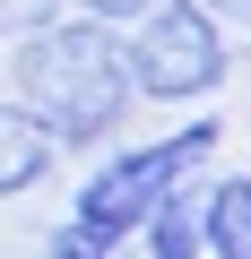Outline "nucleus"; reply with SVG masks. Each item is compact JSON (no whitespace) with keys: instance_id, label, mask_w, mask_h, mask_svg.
I'll return each instance as SVG.
<instances>
[{"instance_id":"nucleus-4","label":"nucleus","mask_w":251,"mask_h":259,"mask_svg":"<svg viewBox=\"0 0 251 259\" xmlns=\"http://www.w3.org/2000/svg\"><path fill=\"white\" fill-rule=\"evenodd\" d=\"M52 173H61V147L44 139V121L0 95V199H26V190H44Z\"/></svg>"},{"instance_id":"nucleus-9","label":"nucleus","mask_w":251,"mask_h":259,"mask_svg":"<svg viewBox=\"0 0 251 259\" xmlns=\"http://www.w3.org/2000/svg\"><path fill=\"white\" fill-rule=\"evenodd\" d=\"M44 18H61V0H0V52H9L18 35H35Z\"/></svg>"},{"instance_id":"nucleus-3","label":"nucleus","mask_w":251,"mask_h":259,"mask_svg":"<svg viewBox=\"0 0 251 259\" xmlns=\"http://www.w3.org/2000/svg\"><path fill=\"white\" fill-rule=\"evenodd\" d=\"M121 69H130L139 104H208L234 78V44L199 0H156L139 26H121Z\"/></svg>"},{"instance_id":"nucleus-6","label":"nucleus","mask_w":251,"mask_h":259,"mask_svg":"<svg viewBox=\"0 0 251 259\" xmlns=\"http://www.w3.org/2000/svg\"><path fill=\"white\" fill-rule=\"evenodd\" d=\"M130 242H148V259H199V173H191L182 190H165Z\"/></svg>"},{"instance_id":"nucleus-7","label":"nucleus","mask_w":251,"mask_h":259,"mask_svg":"<svg viewBox=\"0 0 251 259\" xmlns=\"http://www.w3.org/2000/svg\"><path fill=\"white\" fill-rule=\"evenodd\" d=\"M44 259H121V242H104V233H87V225L61 216V225L44 233Z\"/></svg>"},{"instance_id":"nucleus-1","label":"nucleus","mask_w":251,"mask_h":259,"mask_svg":"<svg viewBox=\"0 0 251 259\" xmlns=\"http://www.w3.org/2000/svg\"><path fill=\"white\" fill-rule=\"evenodd\" d=\"M0 95L26 104L61 156H104L139 104L130 69H121V35L95 26V18H69V9L9 44V87Z\"/></svg>"},{"instance_id":"nucleus-10","label":"nucleus","mask_w":251,"mask_h":259,"mask_svg":"<svg viewBox=\"0 0 251 259\" xmlns=\"http://www.w3.org/2000/svg\"><path fill=\"white\" fill-rule=\"evenodd\" d=\"M199 9L225 26V44H234V35H251V0H199Z\"/></svg>"},{"instance_id":"nucleus-2","label":"nucleus","mask_w":251,"mask_h":259,"mask_svg":"<svg viewBox=\"0 0 251 259\" xmlns=\"http://www.w3.org/2000/svg\"><path fill=\"white\" fill-rule=\"evenodd\" d=\"M217 147H225V121H173L165 139L104 147V156L87 164V182L69 190V225H87V233H104V242L130 250V233L148 225V207H156L165 190H182L191 173H208Z\"/></svg>"},{"instance_id":"nucleus-8","label":"nucleus","mask_w":251,"mask_h":259,"mask_svg":"<svg viewBox=\"0 0 251 259\" xmlns=\"http://www.w3.org/2000/svg\"><path fill=\"white\" fill-rule=\"evenodd\" d=\"M61 9H69V18H95V26H113V35H121V26H139L156 0H61Z\"/></svg>"},{"instance_id":"nucleus-5","label":"nucleus","mask_w":251,"mask_h":259,"mask_svg":"<svg viewBox=\"0 0 251 259\" xmlns=\"http://www.w3.org/2000/svg\"><path fill=\"white\" fill-rule=\"evenodd\" d=\"M199 259H251V173H199Z\"/></svg>"}]
</instances>
